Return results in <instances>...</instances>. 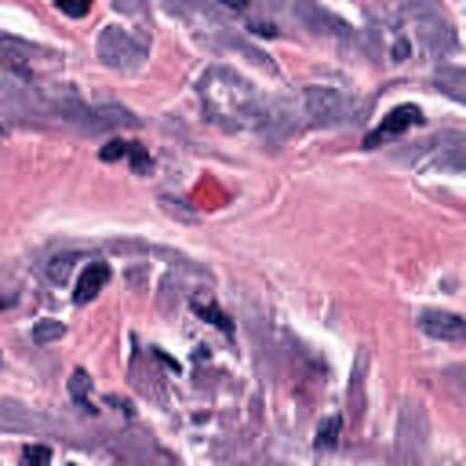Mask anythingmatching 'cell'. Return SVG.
<instances>
[{
	"label": "cell",
	"mask_w": 466,
	"mask_h": 466,
	"mask_svg": "<svg viewBox=\"0 0 466 466\" xmlns=\"http://www.w3.org/2000/svg\"><path fill=\"white\" fill-rule=\"evenodd\" d=\"M62 335V324L58 320H36L33 324V342L36 346H44V342H51V339H58Z\"/></svg>",
	"instance_id": "9"
},
{
	"label": "cell",
	"mask_w": 466,
	"mask_h": 466,
	"mask_svg": "<svg viewBox=\"0 0 466 466\" xmlns=\"http://www.w3.org/2000/svg\"><path fill=\"white\" fill-rule=\"evenodd\" d=\"M200 109L204 116L222 131H244V127H266L269 106L266 98L233 69L215 66L200 76Z\"/></svg>",
	"instance_id": "1"
},
{
	"label": "cell",
	"mask_w": 466,
	"mask_h": 466,
	"mask_svg": "<svg viewBox=\"0 0 466 466\" xmlns=\"http://www.w3.org/2000/svg\"><path fill=\"white\" fill-rule=\"evenodd\" d=\"M193 309H197V313H204V317H211V324H218L222 331H233V324L226 320V313H222L215 302H208V299H193Z\"/></svg>",
	"instance_id": "8"
},
{
	"label": "cell",
	"mask_w": 466,
	"mask_h": 466,
	"mask_svg": "<svg viewBox=\"0 0 466 466\" xmlns=\"http://www.w3.org/2000/svg\"><path fill=\"white\" fill-rule=\"evenodd\" d=\"M98 58L113 69H135L146 58V47L120 25H106L98 36Z\"/></svg>",
	"instance_id": "3"
},
{
	"label": "cell",
	"mask_w": 466,
	"mask_h": 466,
	"mask_svg": "<svg viewBox=\"0 0 466 466\" xmlns=\"http://www.w3.org/2000/svg\"><path fill=\"white\" fill-rule=\"evenodd\" d=\"M353 113V98L331 84H309L299 95L269 106L266 127H277V135L299 131V127H335Z\"/></svg>",
	"instance_id": "2"
},
{
	"label": "cell",
	"mask_w": 466,
	"mask_h": 466,
	"mask_svg": "<svg viewBox=\"0 0 466 466\" xmlns=\"http://www.w3.org/2000/svg\"><path fill=\"white\" fill-rule=\"evenodd\" d=\"M127 153H131V142H109V146H102V160H120Z\"/></svg>",
	"instance_id": "12"
},
{
	"label": "cell",
	"mask_w": 466,
	"mask_h": 466,
	"mask_svg": "<svg viewBox=\"0 0 466 466\" xmlns=\"http://www.w3.org/2000/svg\"><path fill=\"white\" fill-rule=\"evenodd\" d=\"M47 462H51V451L44 444H29L22 455V466H47Z\"/></svg>",
	"instance_id": "11"
},
{
	"label": "cell",
	"mask_w": 466,
	"mask_h": 466,
	"mask_svg": "<svg viewBox=\"0 0 466 466\" xmlns=\"http://www.w3.org/2000/svg\"><path fill=\"white\" fill-rule=\"evenodd\" d=\"M69 390H73V400H80V404H84V371H73Z\"/></svg>",
	"instance_id": "13"
},
{
	"label": "cell",
	"mask_w": 466,
	"mask_h": 466,
	"mask_svg": "<svg viewBox=\"0 0 466 466\" xmlns=\"http://www.w3.org/2000/svg\"><path fill=\"white\" fill-rule=\"evenodd\" d=\"M437 87L444 95L466 102V69H437Z\"/></svg>",
	"instance_id": "7"
},
{
	"label": "cell",
	"mask_w": 466,
	"mask_h": 466,
	"mask_svg": "<svg viewBox=\"0 0 466 466\" xmlns=\"http://www.w3.org/2000/svg\"><path fill=\"white\" fill-rule=\"evenodd\" d=\"M415 124H422V109H419V106H397V109H390V113L382 116V124L364 138V146L375 149V146L397 138L400 131H408V127H415Z\"/></svg>",
	"instance_id": "4"
},
{
	"label": "cell",
	"mask_w": 466,
	"mask_h": 466,
	"mask_svg": "<svg viewBox=\"0 0 466 466\" xmlns=\"http://www.w3.org/2000/svg\"><path fill=\"white\" fill-rule=\"evenodd\" d=\"M109 280V266L102 262V258H95V262H87V269L80 273V280H76V302H91L98 291H102V284Z\"/></svg>",
	"instance_id": "6"
},
{
	"label": "cell",
	"mask_w": 466,
	"mask_h": 466,
	"mask_svg": "<svg viewBox=\"0 0 466 466\" xmlns=\"http://www.w3.org/2000/svg\"><path fill=\"white\" fill-rule=\"evenodd\" d=\"M339 430H342V419H339V415H335V419H328V422L317 430V448H335Z\"/></svg>",
	"instance_id": "10"
},
{
	"label": "cell",
	"mask_w": 466,
	"mask_h": 466,
	"mask_svg": "<svg viewBox=\"0 0 466 466\" xmlns=\"http://www.w3.org/2000/svg\"><path fill=\"white\" fill-rule=\"evenodd\" d=\"M419 328L430 339H441V342H466V317L448 313V309H426V313H419Z\"/></svg>",
	"instance_id": "5"
}]
</instances>
